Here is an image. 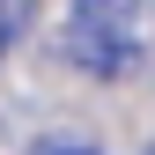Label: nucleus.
I'll list each match as a JSON object with an SVG mask.
<instances>
[{
  "label": "nucleus",
  "instance_id": "nucleus-1",
  "mask_svg": "<svg viewBox=\"0 0 155 155\" xmlns=\"http://www.w3.org/2000/svg\"><path fill=\"white\" fill-rule=\"evenodd\" d=\"M59 52H67L81 74H96V81H133V74L148 67L140 30H104V22H67Z\"/></svg>",
  "mask_w": 155,
  "mask_h": 155
},
{
  "label": "nucleus",
  "instance_id": "nucleus-2",
  "mask_svg": "<svg viewBox=\"0 0 155 155\" xmlns=\"http://www.w3.org/2000/svg\"><path fill=\"white\" fill-rule=\"evenodd\" d=\"M148 0H74V22H104V30H140Z\"/></svg>",
  "mask_w": 155,
  "mask_h": 155
},
{
  "label": "nucleus",
  "instance_id": "nucleus-3",
  "mask_svg": "<svg viewBox=\"0 0 155 155\" xmlns=\"http://www.w3.org/2000/svg\"><path fill=\"white\" fill-rule=\"evenodd\" d=\"M30 155H104V148H89V140H67V133H45Z\"/></svg>",
  "mask_w": 155,
  "mask_h": 155
},
{
  "label": "nucleus",
  "instance_id": "nucleus-4",
  "mask_svg": "<svg viewBox=\"0 0 155 155\" xmlns=\"http://www.w3.org/2000/svg\"><path fill=\"white\" fill-rule=\"evenodd\" d=\"M148 155H155V148H148Z\"/></svg>",
  "mask_w": 155,
  "mask_h": 155
}]
</instances>
